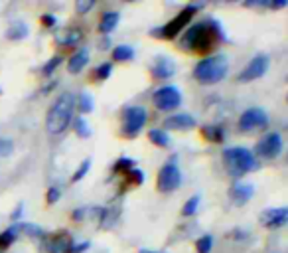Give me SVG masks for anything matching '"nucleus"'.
<instances>
[{
	"mask_svg": "<svg viewBox=\"0 0 288 253\" xmlns=\"http://www.w3.org/2000/svg\"><path fill=\"white\" fill-rule=\"evenodd\" d=\"M223 30L215 20H205L190 26L182 36V48L196 54H209L223 40Z\"/></svg>",
	"mask_w": 288,
	"mask_h": 253,
	"instance_id": "1",
	"label": "nucleus"
},
{
	"mask_svg": "<svg viewBox=\"0 0 288 253\" xmlns=\"http://www.w3.org/2000/svg\"><path fill=\"white\" fill-rule=\"evenodd\" d=\"M75 95L73 93H63L54 101V105L50 107L46 115V129L50 135H63L67 131V126L71 125L73 113H75Z\"/></svg>",
	"mask_w": 288,
	"mask_h": 253,
	"instance_id": "2",
	"label": "nucleus"
},
{
	"mask_svg": "<svg viewBox=\"0 0 288 253\" xmlns=\"http://www.w3.org/2000/svg\"><path fill=\"white\" fill-rule=\"evenodd\" d=\"M227 75V57L225 55H209L203 57L194 68V77L201 85H215Z\"/></svg>",
	"mask_w": 288,
	"mask_h": 253,
	"instance_id": "3",
	"label": "nucleus"
},
{
	"mask_svg": "<svg viewBox=\"0 0 288 253\" xmlns=\"http://www.w3.org/2000/svg\"><path fill=\"white\" fill-rule=\"evenodd\" d=\"M223 161L227 164L231 176H243L247 172H253L259 168V163L255 159L249 148L245 146H231V148H225L223 152Z\"/></svg>",
	"mask_w": 288,
	"mask_h": 253,
	"instance_id": "4",
	"label": "nucleus"
},
{
	"mask_svg": "<svg viewBox=\"0 0 288 253\" xmlns=\"http://www.w3.org/2000/svg\"><path fill=\"white\" fill-rule=\"evenodd\" d=\"M198 10H199V4H188V6H184L180 10V14L174 16L166 26L154 28V30H152V36L160 38V40H174V38L178 36L182 30L192 22L194 14H196Z\"/></svg>",
	"mask_w": 288,
	"mask_h": 253,
	"instance_id": "5",
	"label": "nucleus"
},
{
	"mask_svg": "<svg viewBox=\"0 0 288 253\" xmlns=\"http://www.w3.org/2000/svg\"><path fill=\"white\" fill-rule=\"evenodd\" d=\"M158 190L164 192V194H172L174 190H178L182 184V172H180V166L176 163V156H172L168 163L164 164L158 172Z\"/></svg>",
	"mask_w": 288,
	"mask_h": 253,
	"instance_id": "6",
	"label": "nucleus"
},
{
	"mask_svg": "<svg viewBox=\"0 0 288 253\" xmlns=\"http://www.w3.org/2000/svg\"><path fill=\"white\" fill-rule=\"evenodd\" d=\"M148 121V111L140 105L125 109L123 113V135L125 137H136L144 129Z\"/></svg>",
	"mask_w": 288,
	"mask_h": 253,
	"instance_id": "7",
	"label": "nucleus"
},
{
	"mask_svg": "<svg viewBox=\"0 0 288 253\" xmlns=\"http://www.w3.org/2000/svg\"><path fill=\"white\" fill-rule=\"evenodd\" d=\"M282 148H284V143H282V137L280 133H267L259 143L255 146V154L265 159V161H272V159H278L282 154Z\"/></svg>",
	"mask_w": 288,
	"mask_h": 253,
	"instance_id": "8",
	"label": "nucleus"
},
{
	"mask_svg": "<svg viewBox=\"0 0 288 253\" xmlns=\"http://www.w3.org/2000/svg\"><path fill=\"white\" fill-rule=\"evenodd\" d=\"M269 126V115L267 111L261 107L247 109L241 117H239V131L243 133H253V131H263Z\"/></svg>",
	"mask_w": 288,
	"mask_h": 253,
	"instance_id": "9",
	"label": "nucleus"
},
{
	"mask_svg": "<svg viewBox=\"0 0 288 253\" xmlns=\"http://www.w3.org/2000/svg\"><path fill=\"white\" fill-rule=\"evenodd\" d=\"M152 103L158 111H174L182 105V91L176 85H166L154 91Z\"/></svg>",
	"mask_w": 288,
	"mask_h": 253,
	"instance_id": "10",
	"label": "nucleus"
},
{
	"mask_svg": "<svg viewBox=\"0 0 288 253\" xmlns=\"http://www.w3.org/2000/svg\"><path fill=\"white\" fill-rule=\"evenodd\" d=\"M267 72H269V57L267 55H255L247 64V68L237 75V81L249 83V81H255V79H261Z\"/></svg>",
	"mask_w": 288,
	"mask_h": 253,
	"instance_id": "11",
	"label": "nucleus"
},
{
	"mask_svg": "<svg viewBox=\"0 0 288 253\" xmlns=\"http://www.w3.org/2000/svg\"><path fill=\"white\" fill-rule=\"evenodd\" d=\"M150 73L156 81H162V79H170L174 73H176V64L174 59L166 57V55H158L150 68Z\"/></svg>",
	"mask_w": 288,
	"mask_h": 253,
	"instance_id": "12",
	"label": "nucleus"
},
{
	"mask_svg": "<svg viewBox=\"0 0 288 253\" xmlns=\"http://www.w3.org/2000/svg\"><path fill=\"white\" fill-rule=\"evenodd\" d=\"M261 222L269 230L284 228L288 222V210L286 208H270V210H265L263 216H261Z\"/></svg>",
	"mask_w": 288,
	"mask_h": 253,
	"instance_id": "13",
	"label": "nucleus"
},
{
	"mask_svg": "<svg viewBox=\"0 0 288 253\" xmlns=\"http://www.w3.org/2000/svg\"><path fill=\"white\" fill-rule=\"evenodd\" d=\"M196 125H198L196 117H192L188 113H176L164 121V131H190Z\"/></svg>",
	"mask_w": 288,
	"mask_h": 253,
	"instance_id": "14",
	"label": "nucleus"
},
{
	"mask_svg": "<svg viewBox=\"0 0 288 253\" xmlns=\"http://www.w3.org/2000/svg\"><path fill=\"white\" fill-rule=\"evenodd\" d=\"M255 196V186L253 184H243V182H235L229 190V198L233 200L237 206H245L249 200Z\"/></svg>",
	"mask_w": 288,
	"mask_h": 253,
	"instance_id": "15",
	"label": "nucleus"
},
{
	"mask_svg": "<svg viewBox=\"0 0 288 253\" xmlns=\"http://www.w3.org/2000/svg\"><path fill=\"white\" fill-rule=\"evenodd\" d=\"M73 245V237L67 232H59V234H55L50 237V245H48V249L50 253H69Z\"/></svg>",
	"mask_w": 288,
	"mask_h": 253,
	"instance_id": "16",
	"label": "nucleus"
},
{
	"mask_svg": "<svg viewBox=\"0 0 288 253\" xmlns=\"http://www.w3.org/2000/svg\"><path fill=\"white\" fill-rule=\"evenodd\" d=\"M89 64V50L87 48H79L75 54L67 59V72L77 75V73L83 72V68Z\"/></svg>",
	"mask_w": 288,
	"mask_h": 253,
	"instance_id": "17",
	"label": "nucleus"
},
{
	"mask_svg": "<svg viewBox=\"0 0 288 253\" xmlns=\"http://www.w3.org/2000/svg\"><path fill=\"white\" fill-rule=\"evenodd\" d=\"M119 20H121L119 12H105L101 22H99V32H101V34H111V32L117 28Z\"/></svg>",
	"mask_w": 288,
	"mask_h": 253,
	"instance_id": "18",
	"label": "nucleus"
},
{
	"mask_svg": "<svg viewBox=\"0 0 288 253\" xmlns=\"http://www.w3.org/2000/svg\"><path fill=\"white\" fill-rule=\"evenodd\" d=\"M148 139H150V143L156 146H162V148H168L170 146V135H168V131H164V129H152L150 133H148Z\"/></svg>",
	"mask_w": 288,
	"mask_h": 253,
	"instance_id": "19",
	"label": "nucleus"
},
{
	"mask_svg": "<svg viewBox=\"0 0 288 253\" xmlns=\"http://www.w3.org/2000/svg\"><path fill=\"white\" fill-rule=\"evenodd\" d=\"M203 137H205L209 143H223L225 131H223V126H219V125H209L203 129Z\"/></svg>",
	"mask_w": 288,
	"mask_h": 253,
	"instance_id": "20",
	"label": "nucleus"
},
{
	"mask_svg": "<svg viewBox=\"0 0 288 253\" xmlns=\"http://www.w3.org/2000/svg\"><path fill=\"white\" fill-rule=\"evenodd\" d=\"M132 57H134V50L130 46H125V44L115 46V50H113V59L115 61H130Z\"/></svg>",
	"mask_w": 288,
	"mask_h": 253,
	"instance_id": "21",
	"label": "nucleus"
},
{
	"mask_svg": "<svg viewBox=\"0 0 288 253\" xmlns=\"http://www.w3.org/2000/svg\"><path fill=\"white\" fill-rule=\"evenodd\" d=\"M111 73H113V64H111V61H103V64H99V66L95 68V72H93V81H107L109 77H111Z\"/></svg>",
	"mask_w": 288,
	"mask_h": 253,
	"instance_id": "22",
	"label": "nucleus"
},
{
	"mask_svg": "<svg viewBox=\"0 0 288 253\" xmlns=\"http://www.w3.org/2000/svg\"><path fill=\"white\" fill-rule=\"evenodd\" d=\"M8 40H24L28 36V26L24 22H14L10 28H8Z\"/></svg>",
	"mask_w": 288,
	"mask_h": 253,
	"instance_id": "23",
	"label": "nucleus"
},
{
	"mask_svg": "<svg viewBox=\"0 0 288 253\" xmlns=\"http://www.w3.org/2000/svg\"><path fill=\"white\" fill-rule=\"evenodd\" d=\"M81 38H83V30L81 28H71V30H67V34H65V38L63 40H59L57 44L59 46H75V44H79L81 42Z\"/></svg>",
	"mask_w": 288,
	"mask_h": 253,
	"instance_id": "24",
	"label": "nucleus"
},
{
	"mask_svg": "<svg viewBox=\"0 0 288 253\" xmlns=\"http://www.w3.org/2000/svg\"><path fill=\"white\" fill-rule=\"evenodd\" d=\"M132 168H134V161L123 156V159H119L117 164L113 166V172H117V174H123V176H125L126 172H128V170H132Z\"/></svg>",
	"mask_w": 288,
	"mask_h": 253,
	"instance_id": "25",
	"label": "nucleus"
},
{
	"mask_svg": "<svg viewBox=\"0 0 288 253\" xmlns=\"http://www.w3.org/2000/svg\"><path fill=\"white\" fill-rule=\"evenodd\" d=\"M73 126H75V133H77L79 137H83V139H87V137H91L89 123L85 121V117H77V119L73 121Z\"/></svg>",
	"mask_w": 288,
	"mask_h": 253,
	"instance_id": "26",
	"label": "nucleus"
},
{
	"mask_svg": "<svg viewBox=\"0 0 288 253\" xmlns=\"http://www.w3.org/2000/svg\"><path fill=\"white\" fill-rule=\"evenodd\" d=\"M198 208H199V196H192V198L184 204V208H182V216H186V217L194 216V214L198 212Z\"/></svg>",
	"mask_w": 288,
	"mask_h": 253,
	"instance_id": "27",
	"label": "nucleus"
},
{
	"mask_svg": "<svg viewBox=\"0 0 288 253\" xmlns=\"http://www.w3.org/2000/svg\"><path fill=\"white\" fill-rule=\"evenodd\" d=\"M20 232H24V234L30 235V237H40V239L46 237L44 230L38 228V226H34V224H20Z\"/></svg>",
	"mask_w": 288,
	"mask_h": 253,
	"instance_id": "28",
	"label": "nucleus"
},
{
	"mask_svg": "<svg viewBox=\"0 0 288 253\" xmlns=\"http://www.w3.org/2000/svg\"><path fill=\"white\" fill-rule=\"evenodd\" d=\"M93 107H95V101H93L91 93H81L79 95V111L85 115V113H91Z\"/></svg>",
	"mask_w": 288,
	"mask_h": 253,
	"instance_id": "29",
	"label": "nucleus"
},
{
	"mask_svg": "<svg viewBox=\"0 0 288 253\" xmlns=\"http://www.w3.org/2000/svg\"><path fill=\"white\" fill-rule=\"evenodd\" d=\"M211 247H213V237H211V235H201L198 241H196L198 253H209Z\"/></svg>",
	"mask_w": 288,
	"mask_h": 253,
	"instance_id": "30",
	"label": "nucleus"
},
{
	"mask_svg": "<svg viewBox=\"0 0 288 253\" xmlns=\"http://www.w3.org/2000/svg\"><path fill=\"white\" fill-rule=\"evenodd\" d=\"M61 61H63V57H61V55H54V57H52V59H50V61L42 68V75H44V77H50V75L57 70V66H59Z\"/></svg>",
	"mask_w": 288,
	"mask_h": 253,
	"instance_id": "31",
	"label": "nucleus"
},
{
	"mask_svg": "<svg viewBox=\"0 0 288 253\" xmlns=\"http://www.w3.org/2000/svg\"><path fill=\"white\" fill-rule=\"evenodd\" d=\"M125 176H126V182H128L130 186H132V184H134V186H140V184L144 182L142 170H138V168H132V170H128Z\"/></svg>",
	"mask_w": 288,
	"mask_h": 253,
	"instance_id": "32",
	"label": "nucleus"
},
{
	"mask_svg": "<svg viewBox=\"0 0 288 253\" xmlns=\"http://www.w3.org/2000/svg\"><path fill=\"white\" fill-rule=\"evenodd\" d=\"M14 239H16V230H6V232H2V234H0V249L10 247V245L14 243Z\"/></svg>",
	"mask_w": 288,
	"mask_h": 253,
	"instance_id": "33",
	"label": "nucleus"
},
{
	"mask_svg": "<svg viewBox=\"0 0 288 253\" xmlns=\"http://www.w3.org/2000/svg\"><path fill=\"white\" fill-rule=\"evenodd\" d=\"M89 168H91V159H85L83 163L79 164V168L75 170V174L71 176V182H79L81 178H85L87 172H89Z\"/></svg>",
	"mask_w": 288,
	"mask_h": 253,
	"instance_id": "34",
	"label": "nucleus"
},
{
	"mask_svg": "<svg viewBox=\"0 0 288 253\" xmlns=\"http://www.w3.org/2000/svg\"><path fill=\"white\" fill-rule=\"evenodd\" d=\"M14 152V143L10 139H0V159H6Z\"/></svg>",
	"mask_w": 288,
	"mask_h": 253,
	"instance_id": "35",
	"label": "nucleus"
},
{
	"mask_svg": "<svg viewBox=\"0 0 288 253\" xmlns=\"http://www.w3.org/2000/svg\"><path fill=\"white\" fill-rule=\"evenodd\" d=\"M93 6H95V2H93V0H87V2L79 0V2L75 4V10H77V14H87Z\"/></svg>",
	"mask_w": 288,
	"mask_h": 253,
	"instance_id": "36",
	"label": "nucleus"
},
{
	"mask_svg": "<svg viewBox=\"0 0 288 253\" xmlns=\"http://www.w3.org/2000/svg\"><path fill=\"white\" fill-rule=\"evenodd\" d=\"M59 198H61V192H59V188H55V186L48 188V194H46V202H48V204H55V202H57Z\"/></svg>",
	"mask_w": 288,
	"mask_h": 253,
	"instance_id": "37",
	"label": "nucleus"
},
{
	"mask_svg": "<svg viewBox=\"0 0 288 253\" xmlns=\"http://www.w3.org/2000/svg\"><path fill=\"white\" fill-rule=\"evenodd\" d=\"M42 24H44L46 28H54L55 24H57V18H55L54 14H44V16H42Z\"/></svg>",
	"mask_w": 288,
	"mask_h": 253,
	"instance_id": "38",
	"label": "nucleus"
},
{
	"mask_svg": "<svg viewBox=\"0 0 288 253\" xmlns=\"http://www.w3.org/2000/svg\"><path fill=\"white\" fill-rule=\"evenodd\" d=\"M87 212H89V208H79V210H75L73 212V222H83V217L87 216Z\"/></svg>",
	"mask_w": 288,
	"mask_h": 253,
	"instance_id": "39",
	"label": "nucleus"
},
{
	"mask_svg": "<svg viewBox=\"0 0 288 253\" xmlns=\"http://www.w3.org/2000/svg\"><path fill=\"white\" fill-rule=\"evenodd\" d=\"M89 247V241H83V243H73L69 253H83L85 249Z\"/></svg>",
	"mask_w": 288,
	"mask_h": 253,
	"instance_id": "40",
	"label": "nucleus"
},
{
	"mask_svg": "<svg viewBox=\"0 0 288 253\" xmlns=\"http://www.w3.org/2000/svg\"><path fill=\"white\" fill-rule=\"evenodd\" d=\"M55 85H57V81H52V83H48V85H46V87L42 89V93H48V91H52V89L55 87Z\"/></svg>",
	"mask_w": 288,
	"mask_h": 253,
	"instance_id": "41",
	"label": "nucleus"
},
{
	"mask_svg": "<svg viewBox=\"0 0 288 253\" xmlns=\"http://www.w3.org/2000/svg\"><path fill=\"white\" fill-rule=\"evenodd\" d=\"M20 216H22V206H18V208H16V210H14V214H12V219H14V222H16V219H18Z\"/></svg>",
	"mask_w": 288,
	"mask_h": 253,
	"instance_id": "42",
	"label": "nucleus"
},
{
	"mask_svg": "<svg viewBox=\"0 0 288 253\" xmlns=\"http://www.w3.org/2000/svg\"><path fill=\"white\" fill-rule=\"evenodd\" d=\"M138 253H154V251H150V249H140Z\"/></svg>",
	"mask_w": 288,
	"mask_h": 253,
	"instance_id": "43",
	"label": "nucleus"
}]
</instances>
